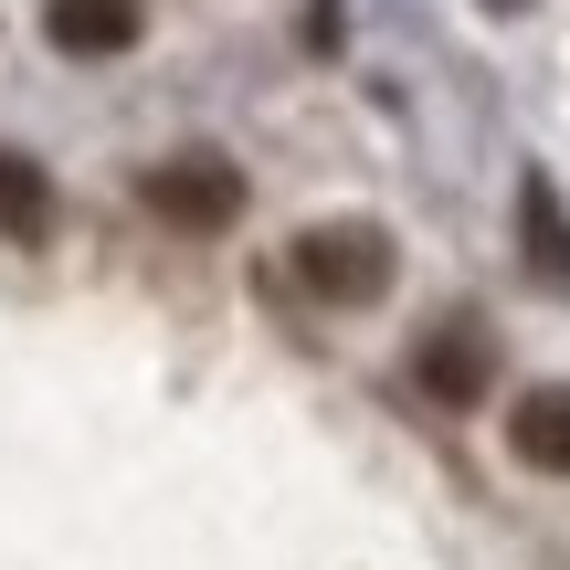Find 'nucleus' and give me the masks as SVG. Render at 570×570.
<instances>
[{"label": "nucleus", "instance_id": "7ed1b4c3", "mask_svg": "<svg viewBox=\"0 0 570 570\" xmlns=\"http://www.w3.org/2000/svg\"><path fill=\"white\" fill-rule=\"evenodd\" d=\"M138 0H53L42 11V32H53V53H75V63H106V53H138Z\"/></svg>", "mask_w": 570, "mask_h": 570}, {"label": "nucleus", "instance_id": "0eeeda50", "mask_svg": "<svg viewBox=\"0 0 570 570\" xmlns=\"http://www.w3.org/2000/svg\"><path fill=\"white\" fill-rule=\"evenodd\" d=\"M518 233H529V265L550 275V285H570V223H560V190H550V180H529V202H518Z\"/></svg>", "mask_w": 570, "mask_h": 570}, {"label": "nucleus", "instance_id": "423d86ee", "mask_svg": "<svg viewBox=\"0 0 570 570\" xmlns=\"http://www.w3.org/2000/svg\"><path fill=\"white\" fill-rule=\"evenodd\" d=\"M0 233H11V244H42V233H53V180H42L32 159H11V148H0Z\"/></svg>", "mask_w": 570, "mask_h": 570}, {"label": "nucleus", "instance_id": "f257e3e1", "mask_svg": "<svg viewBox=\"0 0 570 570\" xmlns=\"http://www.w3.org/2000/svg\"><path fill=\"white\" fill-rule=\"evenodd\" d=\"M285 265H296V285L317 306H381L391 296V233L381 223H306Z\"/></svg>", "mask_w": 570, "mask_h": 570}, {"label": "nucleus", "instance_id": "20e7f679", "mask_svg": "<svg viewBox=\"0 0 570 570\" xmlns=\"http://www.w3.org/2000/svg\"><path fill=\"white\" fill-rule=\"evenodd\" d=\"M508 454H518L529 475H570V391H518Z\"/></svg>", "mask_w": 570, "mask_h": 570}, {"label": "nucleus", "instance_id": "6e6552de", "mask_svg": "<svg viewBox=\"0 0 570 570\" xmlns=\"http://www.w3.org/2000/svg\"><path fill=\"white\" fill-rule=\"evenodd\" d=\"M497 11H518V0H497Z\"/></svg>", "mask_w": 570, "mask_h": 570}, {"label": "nucleus", "instance_id": "f03ea898", "mask_svg": "<svg viewBox=\"0 0 570 570\" xmlns=\"http://www.w3.org/2000/svg\"><path fill=\"white\" fill-rule=\"evenodd\" d=\"M138 202L159 212L169 233H223V223H244V169L212 159V148H190V159H159V169H148Z\"/></svg>", "mask_w": 570, "mask_h": 570}, {"label": "nucleus", "instance_id": "39448f33", "mask_svg": "<svg viewBox=\"0 0 570 570\" xmlns=\"http://www.w3.org/2000/svg\"><path fill=\"white\" fill-rule=\"evenodd\" d=\"M423 391L433 402H475V391H487V348H475V327H444V338H423Z\"/></svg>", "mask_w": 570, "mask_h": 570}]
</instances>
